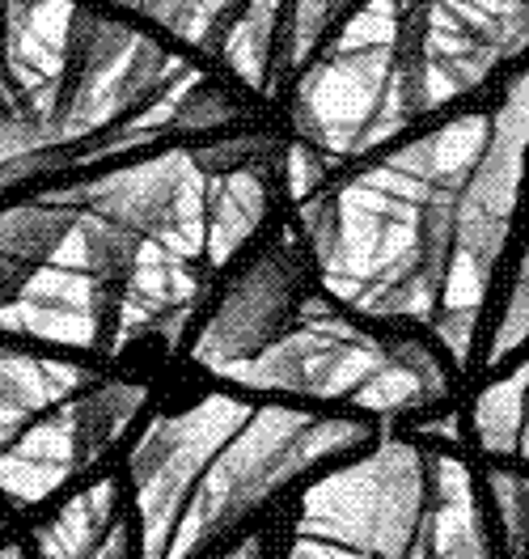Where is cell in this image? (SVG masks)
I'll list each match as a JSON object with an SVG mask.
<instances>
[{
	"label": "cell",
	"mask_w": 529,
	"mask_h": 559,
	"mask_svg": "<svg viewBox=\"0 0 529 559\" xmlns=\"http://www.w3.org/2000/svg\"><path fill=\"white\" fill-rule=\"evenodd\" d=\"M492 140V119L461 115L394 153L382 170L305 209L322 272L373 318L441 314L461 187Z\"/></svg>",
	"instance_id": "1"
},
{
	"label": "cell",
	"mask_w": 529,
	"mask_h": 559,
	"mask_svg": "<svg viewBox=\"0 0 529 559\" xmlns=\"http://www.w3.org/2000/svg\"><path fill=\"white\" fill-rule=\"evenodd\" d=\"M529 153V69L508 85L504 103L492 119V140L461 187L458 229H454V259L441 314L479 318V306L492 288L495 259L508 242L513 209L526 182Z\"/></svg>",
	"instance_id": "2"
},
{
	"label": "cell",
	"mask_w": 529,
	"mask_h": 559,
	"mask_svg": "<svg viewBox=\"0 0 529 559\" xmlns=\"http://www.w3.org/2000/svg\"><path fill=\"white\" fill-rule=\"evenodd\" d=\"M428 522V471L411 445L382 450L310 491L301 534L360 547L373 556L407 559Z\"/></svg>",
	"instance_id": "3"
},
{
	"label": "cell",
	"mask_w": 529,
	"mask_h": 559,
	"mask_svg": "<svg viewBox=\"0 0 529 559\" xmlns=\"http://www.w3.org/2000/svg\"><path fill=\"white\" fill-rule=\"evenodd\" d=\"M369 437L364 424L348 419H305L292 412H272L259 419V428H250L233 457H225V466L208 479V488L195 496L182 534H178L175 559L191 556L204 538L220 534L225 525H233L247 509H254L263 496L288 484L292 475H301L305 466L322 462L326 454L352 450Z\"/></svg>",
	"instance_id": "4"
},
{
	"label": "cell",
	"mask_w": 529,
	"mask_h": 559,
	"mask_svg": "<svg viewBox=\"0 0 529 559\" xmlns=\"http://www.w3.org/2000/svg\"><path fill=\"white\" fill-rule=\"evenodd\" d=\"M529 51V0H432L423 31V110L483 85Z\"/></svg>",
	"instance_id": "5"
},
{
	"label": "cell",
	"mask_w": 529,
	"mask_h": 559,
	"mask_svg": "<svg viewBox=\"0 0 529 559\" xmlns=\"http://www.w3.org/2000/svg\"><path fill=\"white\" fill-rule=\"evenodd\" d=\"M386 365V348L356 331L348 322H335L314 306V318L301 322L288 340H276L247 369V382L292 390V394H348L360 390L377 369Z\"/></svg>",
	"instance_id": "6"
},
{
	"label": "cell",
	"mask_w": 529,
	"mask_h": 559,
	"mask_svg": "<svg viewBox=\"0 0 529 559\" xmlns=\"http://www.w3.org/2000/svg\"><path fill=\"white\" fill-rule=\"evenodd\" d=\"M297 284H301V272L288 250L263 254L220 301L216 318L208 322V335H204V356L212 365L263 356L292 314Z\"/></svg>",
	"instance_id": "7"
},
{
	"label": "cell",
	"mask_w": 529,
	"mask_h": 559,
	"mask_svg": "<svg viewBox=\"0 0 529 559\" xmlns=\"http://www.w3.org/2000/svg\"><path fill=\"white\" fill-rule=\"evenodd\" d=\"M187 178H191L187 157H157L136 170H119V175L94 182V191H89L94 216H106L132 234H157L182 209Z\"/></svg>",
	"instance_id": "8"
},
{
	"label": "cell",
	"mask_w": 529,
	"mask_h": 559,
	"mask_svg": "<svg viewBox=\"0 0 529 559\" xmlns=\"http://www.w3.org/2000/svg\"><path fill=\"white\" fill-rule=\"evenodd\" d=\"M428 551H432V559H492L488 530H483L479 504H474L470 471L454 457L432 462Z\"/></svg>",
	"instance_id": "9"
},
{
	"label": "cell",
	"mask_w": 529,
	"mask_h": 559,
	"mask_svg": "<svg viewBox=\"0 0 529 559\" xmlns=\"http://www.w3.org/2000/svg\"><path fill=\"white\" fill-rule=\"evenodd\" d=\"M445 399V373L436 365V356L416 344V340H398L386 348V365L356 390V403L377 412V416H398V412H416Z\"/></svg>",
	"instance_id": "10"
},
{
	"label": "cell",
	"mask_w": 529,
	"mask_h": 559,
	"mask_svg": "<svg viewBox=\"0 0 529 559\" xmlns=\"http://www.w3.org/2000/svg\"><path fill=\"white\" fill-rule=\"evenodd\" d=\"M529 419V360L483 390L474 403V432L488 454H521Z\"/></svg>",
	"instance_id": "11"
},
{
	"label": "cell",
	"mask_w": 529,
	"mask_h": 559,
	"mask_svg": "<svg viewBox=\"0 0 529 559\" xmlns=\"http://www.w3.org/2000/svg\"><path fill=\"white\" fill-rule=\"evenodd\" d=\"M72 229V212L51 204H22V209L0 212V254L17 259L26 267L47 263Z\"/></svg>",
	"instance_id": "12"
},
{
	"label": "cell",
	"mask_w": 529,
	"mask_h": 559,
	"mask_svg": "<svg viewBox=\"0 0 529 559\" xmlns=\"http://www.w3.org/2000/svg\"><path fill=\"white\" fill-rule=\"evenodd\" d=\"M81 238H85V263H89V272H94V284L103 288V297H119L123 293V284L132 280L136 272V254H141V238L132 234V229H123V225H115V221H106V216H89L85 225H81Z\"/></svg>",
	"instance_id": "13"
},
{
	"label": "cell",
	"mask_w": 529,
	"mask_h": 559,
	"mask_svg": "<svg viewBox=\"0 0 529 559\" xmlns=\"http://www.w3.org/2000/svg\"><path fill=\"white\" fill-rule=\"evenodd\" d=\"M56 144L47 119L26 115L22 106H0V175L17 178L43 166V153Z\"/></svg>",
	"instance_id": "14"
},
{
	"label": "cell",
	"mask_w": 529,
	"mask_h": 559,
	"mask_svg": "<svg viewBox=\"0 0 529 559\" xmlns=\"http://www.w3.org/2000/svg\"><path fill=\"white\" fill-rule=\"evenodd\" d=\"M348 0H292V22H288V51L284 60L297 64L314 51V43L326 35V26L339 17Z\"/></svg>",
	"instance_id": "15"
},
{
	"label": "cell",
	"mask_w": 529,
	"mask_h": 559,
	"mask_svg": "<svg viewBox=\"0 0 529 559\" xmlns=\"http://www.w3.org/2000/svg\"><path fill=\"white\" fill-rule=\"evenodd\" d=\"M529 340V246H526V259L517 267V284H513V301L508 310L500 318V331L492 335V348H488V365H500L504 356L521 348Z\"/></svg>",
	"instance_id": "16"
},
{
	"label": "cell",
	"mask_w": 529,
	"mask_h": 559,
	"mask_svg": "<svg viewBox=\"0 0 529 559\" xmlns=\"http://www.w3.org/2000/svg\"><path fill=\"white\" fill-rule=\"evenodd\" d=\"M123 4H132L136 13L161 22V26H175V31H187L200 9V0H123Z\"/></svg>",
	"instance_id": "17"
},
{
	"label": "cell",
	"mask_w": 529,
	"mask_h": 559,
	"mask_svg": "<svg viewBox=\"0 0 529 559\" xmlns=\"http://www.w3.org/2000/svg\"><path fill=\"white\" fill-rule=\"evenodd\" d=\"M26 280H31V267H26V263H17V259H4V254H0V301L17 297Z\"/></svg>",
	"instance_id": "18"
},
{
	"label": "cell",
	"mask_w": 529,
	"mask_h": 559,
	"mask_svg": "<svg viewBox=\"0 0 529 559\" xmlns=\"http://www.w3.org/2000/svg\"><path fill=\"white\" fill-rule=\"evenodd\" d=\"M94 559H128V530L110 525V534L103 538V547L94 551Z\"/></svg>",
	"instance_id": "19"
},
{
	"label": "cell",
	"mask_w": 529,
	"mask_h": 559,
	"mask_svg": "<svg viewBox=\"0 0 529 559\" xmlns=\"http://www.w3.org/2000/svg\"><path fill=\"white\" fill-rule=\"evenodd\" d=\"M0 559H26V556H22V547H4V551H0Z\"/></svg>",
	"instance_id": "20"
},
{
	"label": "cell",
	"mask_w": 529,
	"mask_h": 559,
	"mask_svg": "<svg viewBox=\"0 0 529 559\" xmlns=\"http://www.w3.org/2000/svg\"><path fill=\"white\" fill-rule=\"evenodd\" d=\"M521 457H529V419H526V437H521Z\"/></svg>",
	"instance_id": "21"
}]
</instances>
